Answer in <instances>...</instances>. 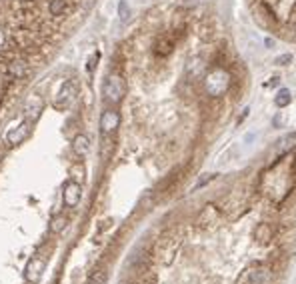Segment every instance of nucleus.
Wrapping results in <instances>:
<instances>
[{
    "mask_svg": "<svg viewBox=\"0 0 296 284\" xmlns=\"http://www.w3.org/2000/svg\"><path fill=\"white\" fill-rule=\"evenodd\" d=\"M44 268H46V258L40 256V254H34V256L26 262V268H24V278H26V282L36 284V282L42 278Z\"/></svg>",
    "mask_w": 296,
    "mask_h": 284,
    "instance_id": "obj_5",
    "label": "nucleus"
},
{
    "mask_svg": "<svg viewBox=\"0 0 296 284\" xmlns=\"http://www.w3.org/2000/svg\"><path fill=\"white\" fill-rule=\"evenodd\" d=\"M66 10V0H52L50 2V14L52 16H60Z\"/></svg>",
    "mask_w": 296,
    "mask_h": 284,
    "instance_id": "obj_18",
    "label": "nucleus"
},
{
    "mask_svg": "<svg viewBox=\"0 0 296 284\" xmlns=\"http://www.w3.org/2000/svg\"><path fill=\"white\" fill-rule=\"evenodd\" d=\"M102 94L110 104H118L126 94L124 78L120 74H108L106 80H104V86H102Z\"/></svg>",
    "mask_w": 296,
    "mask_h": 284,
    "instance_id": "obj_3",
    "label": "nucleus"
},
{
    "mask_svg": "<svg viewBox=\"0 0 296 284\" xmlns=\"http://www.w3.org/2000/svg\"><path fill=\"white\" fill-rule=\"evenodd\" d=\"M4 40H6V36H4V30L0 28V48H2V46H4Z\"/></svg>",
    "mask_w": 296,
    "mask_h": 284,
    "instance_id": "obj_23",
    "label": "nucleus"
},
{
    "mask_svg": "<svg viewBox=\"0 0 296 284\" xmlns=\"http://www.w3.org/2000/svg\"><path fill=\"white\" fill-rule=\"evenodd\" d=\"M8 74L16 76V78H22L26 74V62L24 60H12L10 66H8Z\"/></svg>",
    "mask_w": 296,
    "mask_h": 284,
    "instance_id": "obj_17",
    "label": "nucleus"
},
{
    "mask_svg": "<svg viewBox=\"0 0 296 284\" xmlns=\"http://www.w3.org/2000/svg\"><path fill=\"white\" fill-rule=\"evenodd\" d=\"M292 56L290 54H282V56H278L276 58V64H288V60H290Z\"/></svg>",
    "mask_w": 296,
    "mask_h": 284,
    "instance_id": "obj_22",
    "label": "nucleus"
},
{
    "mask_svg": "<svg viewBox=\"0 0 296 284\" xmlns=\"http://www.w3.org/2000/svg\"><path fill=\"white\" fill-rule=\"evenodd\" d=\"M118 126H120V114H118V110L108 108V110H104L100 114V132L102 134H112Z\"/></svg>",
    "mask_w": 296,
    "mask_h": 284,
    "instance_id": "obj_9",
    "label": "nucleus"
},
{
    "mask_svg": "<svg viewBox=\"0 0 296 284\" xmlns=\"http://www.w3.org/2000/svg\"><path fill=\"white\" fill-rule=\"evenodd\" d=\"M294 148H296V132H290V134H286V136H282V138L278 140L276 152L282 156V154H288V152L294 150Z\"/></svg>",
    "mask_w": 296,
    "mask_h": 284,
    "instance_id": "obj_13",
    "label": "nucleus"
},
{
    "mask_svg": "<svg viewBox=\"0 0 296 284\" xmlns=\"http://www.w3.org/2000/svg\"><path fill=\"white\" fill-rule=\"evenodd\" d=\"M254 238H256L258 244H268L272 240V226L268 222H260L254 228Z\"/></svg>",
    "mask_w": 296,
    "mask_h": 284,
    "instance_id": "obj_12",
    "label": "nucleus"
},
{
    "mask_svg": "<svg viewBox=\"0 0 296 284\" xmlns=\"http://www.w3.org/2000/svg\"><path fill=\"white\" fill-rule=\"evenodd\" d=\"M180 246H182V236H180L178 232H168V234H164L162 238L158 240V244H156V260H158L162 266L172 264V260L176 258Z\"/></svg>",
    "mask_w": 296,
    "mask_h": 284,
    "instance_id": "obj_1",
    "label": "nucleus"
},
{
    "mask_svg": "<svg viewBox=\"0 0 296 284\" xmlns=\"http://www.w3.org/2000/svg\"><path fill=\"white\" fill-rule=\"evenodd\" d=\"M118 14H120V20H122V22H126V20L130 18V6H128L126 0H120V4H118Z\"/></svg>",
    "mask_w": 296,
    "mask_h": 284,
    "instance_id": "obj_19",
    "label": "nucleus"
},
{
    "mask_svg": "<svg viewBox=\"0 0 296 284\" xmlns=\"http://www.w3.org/2000/svg\"><path fill=\"white\" fill-rule=\"evenodd\" d=\"M134 284H156V274H146L140 280H136Z\"/></svg>",
    "mask_w": 296,
    "mask_h": 284,
    "instance_id": "obj_20",
    "label": "nucleus"
},
{
    "mask_svg": "<svg viewBox=\"0 0 296 284\" xmlns=\"http://www.w3.org/2000/svg\"><path fill=\"white\" fill-rule=\"evenodd\" d=\"M204 88H206V92L210 94V96H222V94L230 88V74L222 68L212 70L204 78Z\"/></svg>",
    "mask_w": 296,
    "mask_h": 284,
    "instance_id": "obj_2",
    "label": "nucleus"
},
{
    "mask_svg": "<svg viewBox=\"0 0 296 284\" xmlns=\"http://www.w3.org/2000/svg\"><path fill=\"white\" fill-rule=\"evenodd\" d=\"M32 124L34 122H30V120H22L18 126H14V128H10L8 132H6V142L10 146H18L20 142H24L28 136H30V130H32Z\"/></svg>",
    "mask_w": 296,
    "mask_h": 284,
    "instance_id": "obj_8",
    "label": "nucleus"
},
{
    "mask_svg": "<svg viewBox=\"0 0 296 284\" xmlns=\"http://www.w3.org/2000/svg\"><path fill=\"white\" fill-rule=\"evenodd\" d=\"M98 58H100V52H94V54L90 56V60H88V64H86V68H88L90 72H92V70H94V66L98 64Z\"/></svg>",
    "mask_w": 296,
    "mask_h": 284,
    "instance_id": "obj_21",
    "label": "nucleus"
},
{
    "mask_svg": "<svg viewBox=\"0 0 296 284\" xmlns=\"http://www.w3.org/2000/svg\"><path fill=\"white\" fill-rule=\"evenodd\" d=\"M106 280H108V274L104 268H96L88 274V284H106Z\"/></svg>",
    "mask_w": 296,
    "mask_h": 284,
    "instance_id": "obj_16",
    "label": "nucleus"
},
{
    "mask_svg": "<svg viewBox=\"0 0 296 284\" xmlns=\"http://www.w3.org/2000/svg\"><path fill=\"white\" fill-rule=\"evenodd\" d=\"M266 278H268V272L264 268H254V270H248L246 274H242V280L246 284H264ZM238 284H242V282L238 280Z\"/></svg>",
    "mask_w": 296,
    "mask_h": 284,
    "instance_id": "obj_11",
    "label": "nucleus"
},
{
    "mask_svg": "<svg viewBox=\"0 0 296 284\" xmlns=\"http://www.w3.org/2000/svg\"><path fill=\"white\" fill-rule=\"evenodd\" d=\"M80 198H82V186H80V182L68 180V182L62 186V200H64V206L76 208V206L80 204Z\"/></svg>",
    "mask_w": 296,
    "mask_h": 284,
    "instance_id": "obj_6",
    "label": "nucleus"
},
{
    "mask_svg": "<svg viewBox=\"0 0 296 284\" xmlns=\"http://www.w3.org/2000/svg\"><path fill=\"white\" fill-rule=\"evenodd\" d=\"M42 110H44V100H42V96H38V94H30V96L26 98V102H24V106H22L24 118L30 120V122H36V120L40 118Z\"/></svg>",
    "mask_w": 296,
    "mask_h": 284,
    "instance_id": "obj_7",
    "label": "nucleus"
},
{
    "mask_svg": "<svg viewBox=\"0 0 296 284\" xmlns=\"http://www.w3.org/2000/svg\"><path fill=\"white\" fill-rule=\"evenodd\" d=\"M290 100H292V94H290V90H288V88H280V90L276 92V96H274V104H276L278 108L288 106V104H290Z\"/></svg>",
    "mask_w": 296,
    "mask_h": 284,
    "instance_id": "obj_15",
    "label": "nucleus"
},
{
    "mask_svg": "<svg viewBox=\"0 0 296 284\" xmlns=\"http://www.w3.org/2000/svg\"><path fill=\"white\" fill-rule=\"evenodd\" d=\"M66 226H68V218L64 214H54L52 220H50V224H48V228H50L52 234H60Z\"/></svg>",
    "mask_w": 296,
    "mask_h": 284,
    "instance_id": "obj_14",
    "label": "nucleus"
},
{
    "mask_svg": "<svg viewBox=\"0 0 296 284\" xmlns=\"http://www.w3.org/2000/svg\"><path fill=\"white\" fill-rule=\"evenodd\" d=\"M76 92H78L76 82H74V80H66V82L60 86L56 98H54V102H52L54 108H56V110H66V108H70L72 102L76 100Z\"/></svg>",
    "mask_w": 296,
    "mask_h": 284,
    "instance_id": "obj_4",
    "label": "nucleus"
},
{
    "mask_svg": "<svg viewBox=\"0 0 296 284\" xmlns=\"http://www.w3.org/2000/svg\"><path fill=\"white\" fill-rule=\"evenodd\" d=\"M72 152L78 158H86L90 152V138L86 134H76L72 140Z\"/></svg>",
    "mask_w": 296,
    "mask_h": 284,
    "instance_id": "obj_10",
    "label": "nucleus"
}]
</instances>
